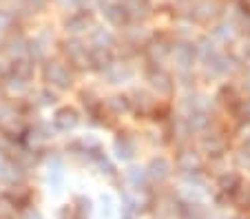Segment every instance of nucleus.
Listing matches in <instances>:
<instances>
[{
	"label": "nucleus",
	"mask_w": 250,
	"mask_h": 219,
	"mask_svg": "<svg viewBox=\"0 0 250 219\" xmlns=\"http://www.w3.org/2000/svg\"><path fill=\"white\" fill-rule=\"evenodd\" d=\"M148 175H151L153 179H157V181H164L166 177L170 175L168 162H166V159H155V162L151 164V171H148Z\"/></svg>",
	"instance_id": "obj_1"
},
{
	"label": "nucleus",
	"mask_w": 250,
	"mask_h": 219,
	"mask_svg": "<svg viewBox=\"0 0 250 219\" xmlns=\"http://www.w3.org/2000/svg\"><path fill=\"white\" fill-rule=\"evenodd\" d=\"M91 24V16L86 11H80V14H73L66 22V27H71V31H84Z\"/></svg>",
	"instance_id": "obj_2"
},
{
	"label": "nucleus",
	"mask_w": 250,
	"mask_h": 219,
	"mask_svg": "<svg viewBox=\"0 0 250 219\" xmlns=\"http://www.w3.org/2000/svg\"><path fill=\"white\" fill-rule=\"evenodd\" d=\"M173 56L177 58V62H180L182 67H188L190 62H193V56H195V49L188 47V44H177L173 51Z\"/></svg>",
	"instance_id": "obj_3"
},
{
	"label": "nucleus",
	"mask_w": 250,
	"mask_h": 219,
	"mask_svg": "<svg viewBox=\"0 0 250 219\" xmlns=\"http://www.w3.org/2000/svg\"><path fill=\"white\" fill-rule=\"evenodd\" d=\"M195 16H199V18H210L212 14H215V5H212L210 0H206V2H199V5H195Z\"/></svg>",
	"instance_id": "obj_4"
},
{
	"label": "nucleus",
	"mask_w": 250,
	"mask_h": 219,
	"mask_svg": "<svg viewBox=\"0 0 250 219\" xmlns=\"http://www.w3.org/2000/svg\"><path fill=\"white\" fill-rule=\"evenodd\" d=\"M180 166L186 168V171H193V166H199L197 155H193V153H184V155L180 158Z\"/></svg>",
	"instance_id": "obj_5"
},
{
	"label": "nucleus",
	"mask_w": 250,
	"mask_h": 219,
	"mask_svg": "<svg viewBox=\"0 0 250 219\" xmlns=\"http://www.w3.org/2000/svg\"><path fill=\"white\" fill-rule=\"evenodd\" d=\"M215 36L222 40H230L232 38V24H219V27L215 29Z\"/></svg>",
	"instance_id": "obj_6"
},
{
	"label": "nucleus",
	"mask_w": 250,
	"mask_h": 219,
	"mask_svg": "<svg viewBox=\"0 0 250 219\" xmlns=\"http://www.w3.org/2000/svg\"><path fill=\"white\" fill-rule=\"evenodd\" d=\"M153 80H155V82H153V84H155V86H160V89L162 91H168L170 89V84H168V76H166V73H162V71H157V76H153Z\"/></svg>",
	"instance_id": "obj_7"
},
{
	"label": "nucleus",
	"mask_w": 250,
	"mask_h": 219,
	"mask_svg": "<svg viewBox=\"0 0 250 219\" xmlns=\"http://www.w3.org/2000/svg\"><path fill=\"white\" fill-rule=\"evenodd\" d=\"M206 124H208V119L204 118L202 113H195V115H190V126H193L195 131L204 129V126H206Z\"/></svg>",
	"instance_id": "obj_8"
},
{
	"label": "nucleus",
	"mask_w": 250,
	"mask_h": 219,
	"mask_svg": "<svg viewBox=\"0 0 250 219\" xmlns=\"http://www.w3.org/2000/svg\"><path fill=\"white\" fill-rule=\"evenodd\" d=\"M197 51L202 53L204 58H208V53H210V56H215V44L208 42V40H202V42H199V49H197Z\"/></svg>",
	"instance_id": "obj_9"
},
{
	"label": "nucleus",
	"mask_w": 250,
	"mask_h": 219,
	"mask_svg": "<svg viewBox=\"0 0 250 219\" xmlns=\"http://www.w3.org/2000/svg\"><path fill=\"white\" fill-rule=\"evenodd\" d=\"M151 51H153V56H164L166 51H168V49H164V44H155V47H151Z\"/></svg>",
	"instance_id": "obj_10"
},
{
	"label": "nucleus",
	"mask_w": 250,
	"mask_h": 219,
	"mask_svg": "<svg viewBox=\"0 0 250 219\" xmlns=\"http://www.w3.org/2000/svg\"><path fill=\"white\" fill-rule=\"evenodd\" d=\"M27 2H29V5H33V7H42L47 0H27Z\"/></svg>",
	"instance_id": "obj_11"
},
{
	"label": "nucleus",
	"mask_w": 250,
	"mask_h": 219,
	"mask_svg": "<svg viewBox=\"0 0 250 219\" xmlns=\"http://www.w3.org/2000/svg\"><path fill=\"white\" fill-rule=\"evenodd\" d=\"M246 155H248V158H250V142L246 144Z\"/></svg>",
	"instance_id": "obj_12"
},
{
	"label": "nucleus",
	"mask_w": 250,
	"mask_h": 219,
	"mask_svg": "<svg viewBox=\"0 0 250 219\" xmlns=\"http://www.w3.org/2000/svg\"><path fill=\"white\" fill-rule=\"evenodd\" d=\"M246 89L250 91V78H248V80H246Z\"/></svg>",
	"instance_id": "obj_13"
}]
</instances>
